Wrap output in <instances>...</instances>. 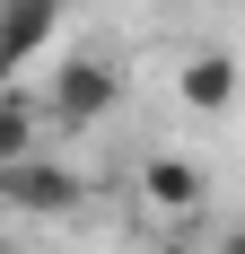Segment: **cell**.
Listing matches in <instances>:
<instances>
[{
    "label": "cell",
    "instance_id": "2",
    "mask_svg": "<svg viewBox=\"0 0 245 254\" xmlns=\"http://www.w3.org/2000/svg\"><path fill=\"white\" fill-rule=\"evenodd\" d=\"M122 114V70L105 62V53H70V62H53V88H44V123L53 131H97Z\"/></svg>",
    "mask_w": 245,
    "mask_h": 254
},
{
    "label": "cell",
    "instance_id": "8",
    "mask_svg": "<svg viewBox=\"0 0 245 254\" xmlns=\"http://www.w3.org/2000/svg\"><path fill=\"white\" fill-rule=\"evenodd\" d=\"M0 254H26V246H18V237H9V228H0Z\"/></svg>",
    "mask_w": 245,
    "mask_h": 254
},
{
    "label": "cell",
    "instance_id": "5",
    "mask_svg": "<svg viewBox=\"0 0 245 254\" xmlns=\"http://www.w3.org/2000/svg\"><path fill=\"white\" fill-rule=\"evenodd\" d=\"M61 0H0V79H26V62L53 44Z\"/></svg>",
    "mask_w": 245,
    "mask_h": 254
},
{
    "label": "cell",
    "instance_id": "3",
    "mask_svg": "<svg viewBox=\"0 0 245 254\" xmlns=\"http://www.w3.org/2000/svg\"><path fill=\"white\" fill-rule=\"evenodd\" d=\"M131 193H140L149 219H201V210H210V176H201V158H184V149H149L140 167H131Z\"/></svg>",
    "mask_w": 245,
    "mask_h": 254
},
{
    "label": "cell",
    "instance_id": "4",
    "mask_svg": "<svg viewBox=\"0 0 245 254\" xmlns=\"http://www.w3.org/2000/svg\"><path fill=\"white\" fill-rule=\"evenodd\" d=\"M237 88H245V70H237V53H228V44H201V53L175 62V97H184V114H228Z\"/></svg>",
    "mask_w": 245,
    "mask_h": 254
},
{
    "label": "cell",
    "instance_id": "6",
    "mask_svg": "<svg viewBox=\"0 0 245 254\" xmlns=\"http://www.w3.org/2000/svg\"><path fill=\"white\" fill-rule=\"evenodd\" d=\"M44 97H26L18 79H0V167L9 158H26V149H44Z\"/></svg>",
    "mask_w": 245,
    "mask_h": 254
},
{
    "label": "cell",
    "instance_id": "7",
    "mask_svg": "<svg viewBox=\"0 0 245 254\" xmlns=\"http://www.w3.org/2000/svg\"><path fill=\"white\" fill-rule=\"evenodd\" d=\"M210 254H245V219H228V228H219V246H210Z\"/></svg>",
    "mask_w": 245,
    "mask_h": 254
},
{
    "label": "cell",
    "instance_id": "1",
    "mask_svg": "<svg viewBox=\"0 0 245 254\" xmlns=\"http://www.w3.org/2000/svg\"><path fill=\"white\" fill-rule=\"evenodd\" d=\"M0 210L9 219H79L88 210V176L61 149H26L0 167Z\"/></svg>",
    "mask_w": 245,
    "mask_h": 254
}]
</instances>
